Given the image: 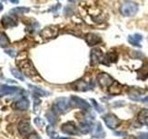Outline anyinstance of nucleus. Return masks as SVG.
I'll return each mask as SVG.
<instances>
[{"instance_id": "1", "label": "nucleus", "mask_w": 148, "mask_h": 139, "mask_svg": "<svg viewBox=\"0 0 148 139\" xmlns=\"http://www.w3.org/2000/svg\"><path fill=\"white\" fill-rule=\"evenodd\" d=\"M138 9L139 7L135 2L126 1L120 7V13L125 17H132L138 12Z\"/></svg>"}, {"instance_id": "2", "label": "nucleus", "mask_w": 148, "mask_h": 139, "mask_svg": "<svg viewBox=\"0 0 148 139\" xmlns=\"http://www.w3.org/2000/svg\"><path fill=\"white\" fill-rule=\"evenodd\" d=\"M69 104H71V101H69L68 98H66V97H60V98H58L53 105L54 113L58 114V113L67 111L69 107Z\"/></svg>"}, {"instance_id": "3", "label": "nucleus", "mask_w": 148, "mask_h": 139, "mask_svg": "<svg viewBox=\"0 0 148 139\" xmlns=\"http://www.w3.org/2000/svg\"><path fill=\"white\" fill-rule=\"evenodd\" d=\"M20 68L21 70V72L27 76L34 77V76L37 75V72H36L35 68L34 67V65H32V63L29 59L22 60V61L20 63Z\"/></svg>"}, {"instance_id": "4", "label": "nucleus", "mask_w": 148, "mask_h": 139, "mask_svg": "<svg viewBox=\"0 0 148 139\" xmlns=\"http://www.w3.org/2000/svg\"><path fill=\"white\" fill-rule=\"evenodd\" d=\"M97 81H98V83L101 88L103 89H106V88L109 87L112 83H114L113 78L111 77L109 74L108 73H101L97 77Z\"/></svg>"}, {"instance_id": "5", "label": "nucleus", "mask_w": 148, "mask_h": 139, "mask_svg": "<svg viewBox=\"0 0 148 139\" xmlns=\"http://www.w3.org/2000/svg\"><path fill=\"white\" fill-rule=\"evenodd\" d=\"M103 119L106 125L109 129H116L117 127H119V125L120 123L119 119H118L113 114H106V116H104Z\"/></svg>"}, {"instance_id": "6", "label": "nucleus", "mask_w": 148, "mask_h": 139, "mask_svg": "<svg viewBox=\"0 0 148 139\" xmlns=\"http://www.w3.org/2000/svg\"><path fill=\"white\" fill-rule=\"evenodd\" d=\"M61 131L64 133L69 134V136H75V134L79 133V130L76 127V124L72 122H69L67 123L63 124L61 126Z\"/></svg>"}, {"instance_id": "7", "label": "nucleus", "mask_w": 148, "mask_h": 139, "mask_svg": "<svg viewBox=\"0 0 148 139\" xmlns=\"http://www.w3.org/2000/svg\"><path fill=\"white\" fill-rule=\"evenodd\" d=\"M58 32V27L49 26V27L45 28L44 30H42V32H40V34H41L42 37H43V38L49 39V38H54L55 36H57Z\"/></svg>"}, {"instance_id": "8", "label": "nucleus", "mask_w": 148, "mask_h": 139, "mask_svg": "<svg viewBox=\"0 0 148 139\" xmlns=\"http://www.w3.org/2000/svg\"><path fill=\"white\" fill-rule=\"evenodd\" d=\"M21 90L20 88L14 87V86H9V85H0V96H11L21 93Z\"/></svg>"}, {"instance_id": "9", "label": "nucleus", "mask_w": 148, "mask_h": 139, "mask_svg": "<svg viewBox=\"0 0 148 139\" xmlns=\"http://www.w3.org/2000/svg\"><path fill=\"white\" fill-rule=\"evenodd\" d=\"M71 104L73 105L74 107H77V108H81V109H90V104L88 103L87 101L83 100L81 97H78V96H71Z\"/></svg>"}, {"instance_id": "10", "label": "nucleus", "mask_w": 148, "mask_h": 139, "mask_svg": "<svg viewBox=\"0 0 148 139\" xmlns=\"http://www.w3.org/2000/svg\"><path fill=\"white\" fill-rule=\"evenodd\" d=\"M29 100L27 99V97L22 96L21 98L17 100L15 103H14V108L18 110H26L29 108Z\"/></svg>"}, {"instance_id": "11", "label": "nucleus", "mask_w": 148, "mask_h": 139, "mask_svg": "<svg viewBox=\"0 0 148 139\" xmlns=\"http://www.w3.org/2000/svg\"><path fill=\"white\" fill-rule=\"evenodd\" d=\"M102 59H103V54H102L100 49L95 48L91 51V63L92 65L99 63Z\"/></svg>"}, {"instance_id": "12", "label": "nucleus", "mask_w": 148, "mask_h": 139, "mask_svg": "<svg viewBox=\"0 0 148 139\" xmlns=\"http://www.w3.org/2000/svg\"><path fill=\"white\" fill-rule=\"evenodd\" d=\"M92 136L96 137V138H103L105 136V132L103 130V127H102L101 123H96L95 126H92Z\"/></svg>"}, {"instance_id": "13", "label": "nucleus", "mask_w": 148, "mask_h": 139, "mask_svg": "<svg viewBox=\"0 0 148 139\" xmlns=\"http://www.w3.org/2000/svg\"><path fill=\"white\" fill-rule=\"evenodd\" d=\"M18 133L22 136H27V134H30L31 132V124L28 122H21L18 125Z\"/></svg>"}, {"instance_id": "14", "label": "nucleus", "mask_w": 148, "mask_h": 139, "mask_svg": "<svg viewBox=\"0 0 148 139\" xmlns=\"http://www.w3.org/2000/svg\"><path fill=\"white\" fill-rule=\"evenodd\" d=\"M142 40H143V35H141L140 34H134L132 35H129V37H128L129 43L132 45L138 46V47H141Z\"/></svg>"}, {"instance_id": "15", "label": "nucleus", "mask_w": 148, "mask_h": 139, "mask_svg": "<svg viewBox=\"0 0 148 139\" xmlns=\"http://www.w3.org/2000/svg\"><path fill=\"white\" fill-rule=\"evenodd\" d=\"M85 41L89 45H95L101 42L100 37L95 34H88L85 36Z\"/></svg>"}, {"instance_id": "16", "label": "nucleus", "mask_w": 148, "mask_h": 139, "mask_svg": "<svg viewBox=\"0 0 148 139\" xmlns=\"http://www.w3.org/2000/svg\"><path fill=\"white\" fill-rule=\"evenodd\" d=\"M1 23L5 28H10V27H14L16 25V21L9 16H5L2 19Z\"/></svg>"}, {"instance_id": "17", "label": "nucleus", "mask_w": 148, "mask_h": 139, "mask_svg": "<svg viewBox=\"0 0 148 139\" xmlns=\"http://www.w3.org/2000/svg\"><path fill=\"white\" fill-rule=\"evenodd\" d=\"M138 120L143 124H148V109H142L138 114Z\"/></svg>"}, {"instance_id": "18", "label": "nucleus", "mask_w": 148, "mask_h": 139, "mask_svg": "<svg viewBox=\"0 0 148 139\" xmlns=\"http://www.w3.org/2000/svg\"><path fill=\"white\" fill-rule=\"evenodd\" d=\"M90 89V85L84 81H78L75 83V90L78 91H86Z\"/></svg>"}, {"instance_id": "19", "label": "nucleus", "mask_w": 148, "mask_h": 139, "mask_svg": "<svg viewBox=\"0 0 148 139\" xmlns=\"http://www.w3.org/2000/svg\"><path fill=\"white\" fill-rule=\"evenodd\" d=\"M120 91H121V86H120V85L118 82H114L112 85H110V89H109L110 94L118 95L120 93Z\"/></svg>"}, {"instance_id": "20", "label": "nucleus", "mask_w": 148, "mask_h": 139, "mask_svg": "<svg viewBox=\"0 0 148 139\" xmlns=\"http://www.w3.org/2000/svg\"><path fill=\"white\" fill-rule=\"evenodd\" d=\"M30 11V8H24V7H18V8H14L10 10L11 14H15V15H22V14L27 13Z\"/></svg>"}, {"instance_id": "21", "label": "nucleus", "mask_w": 148, "mask_h": 139, "mask_svg": "<svg viewBox=\"0 0 148 139\" xmlns=\"http://www.w3.org/2000/svg\"><path fill=\"white\" fill-rule=\"evenodd\" d=\"M9 44V40L8 36L4 34V32H0V46L1 47H5Z\"/></svg>"}, {"instance_id": "22", "label": "nucleus", "mask_w": 148, "mask_h": 139, "mask_svg": "<svg viewBox=\"0 0 148 139\" xmlns=\"http://www.w3.org/2000/svg\"><path fill=\"white\" fill-rule=\"evenodd\" d=\"M91 130V126L87 122H82L81 123L80 126V132L82 133H88Z\"/></svg>"}, {"instance_id": "23", "label": "nucleus", "mask_w": 148, "mask_h": 139, "mask_svg": "<svg viewBox=\"0 0 148 139\" xmlns=\"http://www.w3.org/2000/svg\"><path fill=\"white\" fill-rule=\"evenodd\" d=\"M30 87L32 88V90H34V92L37 96H47L48 95V92L42 90V89H40V88H37V87L32 86V85H30Z\"/></svg>"}, {"instance_id": "24", "label": "nucleus", "mask_w": 148, "mask_h": 139, "mask_svg": "<svg viewBox=\"0 0 148 139\" xmlns=\"http://www.w3.org/2000/svg\"><path fill=\"white\" fill-rule=\"evenodd\" d=\"M46 132H47L48 136H49L51 138H52V139H58V138L57 133H56V132L54 131V129L52 128V126H48L47 128H46Z\"/></svg>"}, {"instance_id": "25", "label": "nucleus", "mask_w": 148, "mask_h": 139, "mask_svg": "<svg viewBox=\"0 0 148 139\" xmlns=\"http://www.w3.org/2000/svg\"><path fill=\"white\" fill-rule=\"evenodd\" d=\"M11 72L13 74V76L15 78H18V80H21V81H24V77H23L22 73L18 71H17V70H14V69H11Z\"/></svg>"}, {"instance_id": "26", "label": "nucleus", "mask_w": 148, "mask_h": 139, "mask_svg": "<svg viewBox=\"0 0 148 139\" xmlns=\"http://www.w3.org/2000/svg\"><path fill=\"white\" fill-rule=\"evenodd\" d=\"M46 118L48 119L50 123H52V124H55L56 123V118H55L53 112H48L47 114H46Z\"/></svg>"}, {"instance_id": "27", "label": "nucleus", "mask_w": 148, "mask_h": 139, "mask_svg": "<svg viewBox=\"0 0 148 139\" xmlns=\"http://www.w3.org/2000/svg\"><path fill=\"white\" fill-rule=\"evenodd\" d=\"M92 103H94V104H92V105H94V107H95V109H96L97 111H98V112H102V111L104 110V109L102 108V107H100V106H99L98 104L96 103V101H95V100L92 99Z\"/></svg>"}, {"instance_id": "28", "label": "nucleus", "mask_w": 148, "mask_h": 139, "mask_svg": "<svg viewBox=\"0 0 148 139\" xmlns=\"http://www.w3.org/2000/svg\"><path fill=\"white\" fill-rule=\"evenodd\" d=\"M5 52H6L8 55L10 56V57H12V58H14L16 56V51L14 50V49H11V48L6 49V50H5Z\"/></svg>"}, {"instance_id": "29", "label": "nucleus", "mask_w": 148, "mask_h": 139, "mask_svg": "<svg viewBox=\"0 0 148 139\" xmlns=\"http://www.w3.org/2000/svg\"><path fill=\"white\" fill-rule=\"evenodd\" d=\"M28 139H40L39 136L35 133H32L31 134H29V136H28Z\"/></svg>"}, {"instance_id": "30", "label": "nucleus", "mask_w": 148, "mask_h": 139, "mask_svg": "<svg viewBox=\"0 0 148 139\" xmlns=\"http://www.w3.org/2000/svg\"><path fill=\"white\" fill-rule=\"evenodd\" d=\"M137 139H148V133H142L139 134Z\"/></svg>"}, {"instance_id": "31", "label": "nucleus", "mask_w": 148, "mask_h": 139, "mask_svg": "<svg viewBox=\"0 0 148 139\" xmlns=\"http://www.w3.org/2000/svg\"><path fill=\"white\" fill-rule=\"evenodd\" d=\"M11 3H13V4H18V0H9Z\"/></svg>"}, {"instance_id": "32", "label": "nucleus", "mask_w": 148, "mask_h": 139, "mask_svg": "<svg viewBox=\"0 0 148 139\" xmlns=\"http://www.w3.org/2000/svg\"><path fill=\"white\" fill-rule=\"evenodd\" d=\"M115 136H125V133H115Z\"/></svg>"}, {"instance_id": "33", "label": "nucleus", "mask_w": 148, "mask_h": 139, "mask_svg": "<svg viewBox=\"0 0 148 139\" xmlns=\"http://www.w3.org/2000/svg\"><path fill=\"white\" fill-rule=\"evenodd\" d=\"M124 139H135V137H133V136H127V137H125Z\"/></svg>"}, {"instance_id": "34", "label": "nucleus", "mask_w": 148, "mask_h": 139, "mask_svg": "<svg viewBox=\"0 0 148 139\" xmlns=\"http://www.w3.org/2000/svg\"><path fill=\"white\" fill-rule=\"evenodd\" d=\"M2 10H3V5L0 3V12H1Z\"/></svg>"}, {"instance_id": "35", "label": "nucleus", "mask_w": 148, "mask_h": 139, "mask_svg": "<svg viewBox=\"0 0 148 139\" xmlns=\"http://www.w3.org/2000/svg\"><path fill=\"white\" fill-rule=\"evenodd\" d=\"M69 2H76V1H78V0H69Z\"/></svg>"}, {"instance_id": "36", "label": "nucleus", "mask_w": 148, "mask_h": 139, "mask_svg": "<svg viewBox=\"0 0 148 139\" xmlns=\"http://www.w3.org/2000/svg\"><path fill=\"white\" fill-rule=\"evenodd\" d=\"M143 101H148V96H146L145 99H143Z\"/></svg>"}, {"instance_id": "37", "label": "nucleus", "mask_w": 148, "mask_h": 139, "mask_svg": "<svg viewBox=\"0 0 148 139\" xmlns=\"http://www.w3.org/2000/svg\"><path fill=\"white\" fill-rule=\"evenodd\" d=\"M58 139H68V138H58Z\"/></svg>"}, {"instance_id": "38", "label": "nucleus", "mask_w": 148, "mask_h": 139, "mask_svg": "<svg viewBox=\"0 0 148 139\" xmlns=\"http://www.w3.org/2000/svg\"><path fill=\"white\" fill-rule=\"evenodd\" d=\"M147 125H148V124H147Z\"/></svg>"}]
</instances>
